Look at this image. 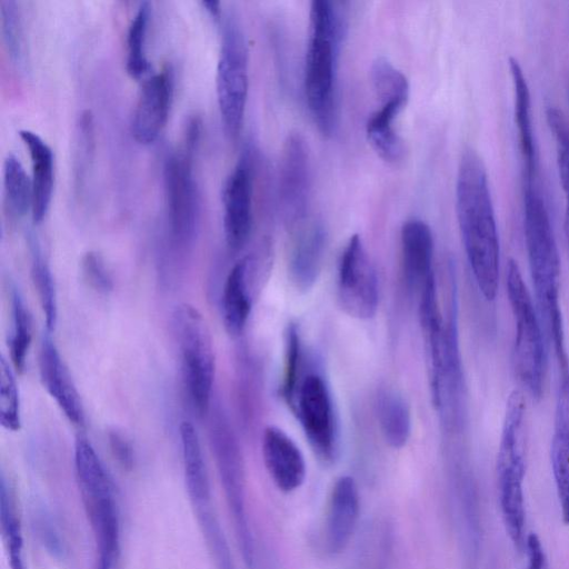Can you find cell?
<instances>
[{
  "label": "cell",
  "instance_id": "cell-1",
  "mask_svg": "<svg viewBox=\"0 0 569 569\" xmlns=\"http://www.w3.org/2000/svg\"><path fill=\"white\" fill-rule=\"evenodd\" d=\"M456 212L477 287L486 300H493L500 270L498 229L486 167L471 148L462 152L458 164Z\"/></svg>",
  "mask_w": 569,
  "mask_h": 569
},
{
  "label": "cell",
  "instance_id": "cell-2",
  "mask_svg": "<svg viewBox=\"0 0 569 569\" xmlns=\"http://www.w3.org/2000/svg\"><path fill=\"white\" fill-rule=\"evenodd\" d=\"M523 230L537 310L558 362L568 360L560 308V257L538 183L523 184Z\"/></svg>",
  "mask_w": 569,
  "mask_h": 569
},
{
  "label": "cell",
  "instance_id": "cell-3",
  "mask_svg": "<svg viewBox=\"0 0 569 569\" xmlns=\"http://www.w3.org/2000/svg\"><path fill=\"white\" fill-rule=\"evenodd\" d=\"M345 30V16L336 2H311L303 88L311 118L323 136H331L338 124L337 70Z\"/></svg>",
  "mask_w": 569,
  "mask_h": 569
},
{
  "label": "cell",
  "instance_id": "cell-4",
  "mask_svg": "<svg viewBox=\"0 0 569 569\" xmlns=\"http://www.w3.org/2000/svg\"><path fill=\"white\" fill-rule=\"evenodd\" d=\"M527 448V405L520 390L507 400L496 471L500 510L510 540L518 550L525 549L526 508L523 480Z\"/></svg>",
  "mask_w": 569,
  "mask_h": 569
},
{
  "label": "cell",
  "instance_id": "cell-5",
  "mask_svg": "<svg viewBox=\"0 0 569 569\" xmlns=\"http://www.w3.org/2000/svg\"><path fill=\"white\" fill-rule=\"evenodd\" d=\"M77 481L96 539V569H117L120 556V519L113 482L90 441L78 437L74 446Z\"/></svg>",
  "mask_w": 569,
  "mask_h": 569
},
{
  "label": "cell",
  "instance_id": "cell-6",
  "mask_svg": "<svg viewBox=\"0 0 569 569\" xmlns=\"http://www.w3.org/2000/svg\"><path fill=\"white\" fill-rule=\"evenodd\" d=\"M506 287L516 326L515 371L528 393L539 399L543 392L547 362L542 323L515 260L507 264Z\"/></svg>",
  "mask_w": 569,
  "mask_h": 569
},
{
  "label": "cell",
  "instance_id": "cell-7",
  "mask_svg": "<svg viewBox=\"0 0 569 569\" xmlns=\"http://www.w3.org/2000/svg\"><path fill=\"white\" fill-rule=\"evenodd\" d=\"M174 327L181 353L183 385L192 409L201 417L209 411L214 380L210 331L203 316L189 305L177 310Z\"/></svg>",
  "mask_w": 569,
  "mask_h": 569
},
{
  "label": "cell",
  "instance_id": "cell-8",
  "mask_svg": "<svg viewBox=\"0 0 569 569\" xmlns=\"http://www.w3.org/2000/svg\"><path fill=\"white\" fill-rule=\"evenodd\" d=\"M248 46L233 14L222 23V40L217 64L216 91L224 131L236 139L242 128L248 98Z\"/></svg>",
  "mask_w": 569,
  "mask_h": 569
},
{
  "label": "cell",
  "instance_id": "cell-9",
  "mask_svg": "<svg viewBox=\"0 0 569 569\" xmlns=\"http://www.w3.org/2000/svg\"><path fill=\"white\" fill-rule=\"evenodd\" d=\"M209 438L224 497L232 515L242 557L251 567L252 539L246 512V478L242 453L237 437L221 411L211 416Z\"/></svg>",
  "mask_w": 569,
  "mask_h": 569
},
{
  "label": "cell",
  "instance_id": "cell-10",
  "mask_svg": "<svg viewBox=\"0 0 569 569\" xmlns=\"http://www.w3.org/2000/svg\"><path fill=\"white\" fill-rule=\"evenodd\" d=\"M192 153L183 148L182 151L170 154L163 168L169 230L172 241L178 247H186L192 242L199 220Z\"/></svg>",
  "mask_w": 569,
  "mask_h": 569
},
{
  "label": "cell",
  "instance_id": "cell-11",
  "mask_svg": "<svg viewBox=\"0 0 569 569\" xmlns=\"http://www.w3.org/2000/svg\"><path fill=\"white\" fill-rule=\"evenodd\" d=\"M293 412L315 455L331 463L337 455V428L331 395L320 375L312 372L302 379Z\"/></svg>",
  "mask_w": 569,
  "mask_h": 569
},
{
  "label": "cell",
  "instance_id": "cell-12",
  "mask_svg": "<svg viewBox=\"0 0 569 569\" xmlns=\"http://www.w3.org/2000/svg\"><path fill=\"white\" fill-rule=\"evenodd\" d=\"M338 299L350 317L369 319L378 308V280L373 264L358 234L346 244L338 267Z\"/></svg>",
  "mask_w": 569,
  "mask_h": 569
},
{
  "label": "cell",
  "instance_id": "cell-13",
  "mask_svg": "<svg viewBox=\"0 0 569 569\" xmlns=\"http://www.w3.org/2000/svg\"><path fill=\"white\" fill-rule=\"evenodd\" d=\"M310 158L308 146L299 133L284 141L279 166V198L291 227L308 219L310 200Z\"/></svg>",
  "mask_w": 569,
  "mask_h": 569
},
{
  "label": "cell",
  "instance_id": "cell-14",
  "mask_svg": "<svg viewBox=\"0 0 569 569\" xmlns=\"http://www.w3.org/2000/svg\"><path fill=\"white\" fill-rule=\"evenodd\" d=\"M253 178L250 157L243 154L227 177L222 189L223 232L231 250L241 249L252 228Z\"/></svg>",
  "mask_w": 569,
  "mask_h": 569
},
{
  "label": "cell",
  "instance_id": "cell-15",
  "mask_svg": "<svg viewBox=\"0 0 569 569\" xmlns=\"http://www.w3.org/2000/svg\"><path fill=\"white\" fill-rule=\"evenodd\" d=\"M173 93V78L166 68L147 78L133 110L131 132L142 144L152 143L164 128Z\"/></svg>",
  "mask_w": 569,
  "mask_h": 569
},
{
  "label": "cell",
  "instance_id": "cell-16",
  "mask_svg": "<svg viewBox=\"0 0 569 569\" xmlns=\"http://www.w3.org/2000/svg\"><path fill=\"white\" fill-rule=\"evenodd\" d=\"M323 543L331 555L340 553L348 546L358 523L360 496L355 479L339 477L329 493Z\"/></svg>",
  "mask_w": 569,
  "mask_h": 569
},
{
  "label": "cell",
  "instance_id": "cell-17",
  "mask_svg": "<svg viewBox=\"0 0 569 569\" xmlns=\"http://www.w3.org/2000/svg\"><path fill=\"white\" fill-rule=\"evenodd\" d=\"M261 448L264 467L276 487L284 493L299 489L307 467L296 442L280 428L269 426L263 431Z\"/></svg>",
  "mask_w": 569,
  "mask_h": 569
},
{
  "label": "cell",
  "instance_id": "cell-18",
  "mask_svg": "<svg viewBox=\"0 0 569 569\" xmlns=\"http://www.w3.org/2000/svg\"><path fill=\"white\" fill-rule=\"evenodd\" d=\"M559 370L550 459L561 518L569 525V366Z\"/></svg>",
  "mask_w": 569,
  "mask_h": 569
},
{
  "label": "cell",
  "instance_id": "cell-19",
  "mask_svg": "<svg viewBox=\"0 0 569 569\" xmlns=\"http://www.w3.org/2000/svg\"><path fill=\"white\" fill-rule=\"evenodd\" d=\"M508 64L513 88V116L521 158L522 182L523 184L535 183L538 178V154L531 118L530 90L519 61L510 57Z\"/></svg>",
  "mask_w": 569,
  "mask_h": 569
},
{
  "label": "cell",
  "instance_id": "cell-20",
  "mask_svg": "<svg viewBox=\"0 0 569 569\" xmlns=\"http://www.w3.org/2000/svg\"><path fill=\"white\" fill-rule=\"evenodd\" d=\"M326 246V230L320 222L309 219L293 227L289 254V274L301 291L310 289L320 272Z\"/></svg>",
  "mask_w": 569,
  "mask_h": 569
},
{
  "label": "cell",
  "instance_id": "cell-21",
  "mask_svg": "<svg viewBox=\"0 0 569 569\" xmlns=\"http://www.w3.org/2000/svg\"><path fill=\"white\" fill-rule=\"evenodd\" d=\"M41 381L64 416L74 425H82L84 412L80 396L61 356L49 336L41 342L39 356Z\"/></svg>",
  "mask_w": 569,
  "mask_h": 569
},
{
  "label": "cell",
  "instance_id": "cell-22",
  "mask_svg": "<svg viewBox=\"0 0 569 569\" xmlns=\"http://www.w3.org/2000/svg\"><path fill=\"white\" fill-rule=\"evenodd\" d=\"M402 272L410 290H421L435 276L433 237L430 227L420 219L407 220L400 231Z\"/></svg>",
  "mask_w": 569,
  "mask_h": 569
},
{
  "label": "cell",
  "instance_id": "cell-23",
  "mask_svg": "<svg viewBox=\"0 0 569 569\" xmlns=\"http://www.w3.org/2000/svg\"><path fill=\"white\" fill-rule=\"evenodd\" d=\"M19 134L28 148L31 159V214L33 221L39 223L46 217L52 199L54 182L53 152L38 133L24 129L20 130Z\"/></svg>",
  "mask_w": 569,
  "mask_h": 569
},
{
  "label": "cell",
  "instance_id": "cell-24",
  "mask_svg": "<svg viewBox=\"0 0 569 569\" xmlns=\"http://www.w3.org/2000/svg\"><path fill=\"white\" fill-rule=\"evenodd\" d=\"M187 491L196 511L211 508L209 476L197 430L189 421L179 427Z\"/></svg>",
  "mask_w": 569,
  "mask_h": 569
},
{
  "label": "cell",
  "instance_id": "cell-25",
  "mask_svg": "<svg viewBox=\"0 0 569 569\" xmlns=\"http://www.w3.org/2000/svg\"><path fill=\"white\" fill-rule=\"evenodd\" d=\"M249 264L248 258L239 260L229 271L223 284L222 319L227 332L233 337L242 332L251 312Z\"/></svg>",
  "mask_w": 569,
  "mask_h": 569
},
{
  "label": "cell",
  "instance_id": "cell-26",
  "mask_svg": "<svg viewBox=\"0 0 569 569\" xmlns=\"http://www.w3.org/2000/svg\"><path fill=\"white\" fill-rule=\"evenodd\" d=\"M406 104L380 103L366 123V136L377 154L389 163H398L405 156V144L396 130L395 121Z\"/></svg>",
  "mask_w": 569,
  "mask_h": 569
},
{
  "label": "cell",
  "instance_id": "cell-27",
  "mask_svg": "<svg viewBox=\"0 0 569 569\" xmlns=\"http://www.w3.org/2000/svg\"><path fill=\"white\" fill-rule=\"evenodd\" d=\"M378 421L386 442L400 449L411 435V412L407 401L395 391H385L378 398Z\"/></svg>",
  "mask_w": 569,
  "mask_h": 569
},
{
  "label": "cell",
  "instance_id": "cell-28",
  "mask_svg": "<svg viewBox=\"0 0 569 569\" xmlns=\"http://www.w3.org/2000/svg\"><path fill=\"white\" fill-rule=\"evenodd\" d=\"M0 523L11 569H26L21 521L14 495L3 475L0 485Z\"/></svg>",
  "mask_w": 569,
  "mask_h": 569
},
{
  "label": "cell",
  "instance_id": "cell-29",
  "mask_svg": "<svg viewBox=\"0 0 569 569\" xmlns=\"http://www.w3.org/2000/svg\"><path fill=\"white\" fill-rule=\"evenodd\" d=\"M3 187L10 211L22 217L32 209V182L20 159L9 153L3 162Z\"/></svg>",
  "mask_w": 569,
  "mask_h": 569
},
{
  "label": "cell",
  "instance_id": "cell-30",
  "mask_svg": "<svg viewBox=\"0 0 569 569\" xmlns=\"http://www.w3.org/2000/svg\"><path fill=\"white\" fill-rule=\"evenodd\" d=\"M150 11V3L147 1L141 2L128 29L126 68L128 73L134 79H140L150 69L146 54V38Z\"/></svg>",
  "mask_w": 569,
  "mask_h": 569
},
{
  "label": "cell",
  "instance_id": "cell-31",
  "mask_svg": "<svg viewBox=\"0 0 569 569\" xmlns=\"http://www.w3.org/2000/svg\"><path fill=\"white\" fill-rule=\"evenodd\" d=\"M370 78L379 103L397 101L407 104L410 86L405 73L387 58H377L370 68Z\"/></svg>",
  "mask_w": 569,
  "mask_h": 569
},
{
  "label": "cell",
  "instance_id": "cell-32",
  "mask_svg": "<svg viewBox=\"0 0 569 569\" xmlns=\"http://www.w3.org/2000/svg\"><path fill=\"white\" fill-rule=\"evenodd\" d=\"M547 123L556 144L560 183L565 193V236L569 251V126L563 113L553 107L546 111Z\"/></svg>",
  "mask_w": 569,
  "mask_h": 569
},
{
  "label": "cell",
  "instance_id": "cell-33",
  "mask_svg": "<svg viewBox=\"0 0 569 569\" xmlns=\"http://www.w3.org/2000/svg\"><path fill=\"white\" fill-rule=\"evenodd\" d=\"M12 328L9 338L10 360L13 368L22 372L32 339L31 315L20 293L14 290L11 297Z\"/></svg>",
  "mask_w": 569,
  "mask_h": 569
},
{
  "label": "cell",
  "instance_id": "cell-34",
  "mask_svg": "<svg viewBox=\"0 0 569 569\" xmlns=\"http://www.w3.org/2000/svg\"><path fill=\"white\" fill-rule=\"evenodd\" d=\"M32 263L31 278L44 316L48 331H52L57 323L58 306L57 293L51 270L43 259L36 241L31 243Z\"/></svg>",
  "mask_w": 569,
  "mask_h": 569
},
{
  "label": "cell",
  "instance_id": "cell-35",
  "mask_svg": "<svg viewBox=\"0 0 569 569\" xmlns=\"http://www.w3.org/2000/svg\"><path fill=\"white\" fill-rule=\"evenodd\" d=\"M301 359V343L296 323H289L284 332V365L280 393L292 411L299 388V368Z\"/></svg>",
  "mask_w": 569,
  "mask_h": 569
},
{
  "label": "cell",
  "instance_id": "cell-36",
  "mask_svg": "<svg viewBox=\"0 0 569 569\" xmlns=\"http://www.w3.org/2000/svg\"><path fill=\"white\" fill-rule=\"evenodd\" d=\"M0 422L10 431L21 426L20 398L14 373L2 356L0 360Z\"/></svg>",
  "mask_w": 569,
  "mask_h": 569
},
{
  "label": "cell",
  "instance_id": "cell-37",
  "mask_svg": "<svg viewBox=\"0 0 569 569\" xmlns=\"http://www.w3.org/2000/svg\"><path fill=\"white\" fill-rule=\"evenodd\" d=\"M1 32L10 58L17 64L24 61V38L20 13L16 1H1Z\"/></svg>",
  "mask_w": 569,
  "mask_h": 569
},
{
  "label": "cell",
  "instance_id": "cell-38",
  "mask_svg": "<svg viewBox=\"0 0 569 569\" xmlns=\"http://www.w3.org/2000/svg\"><path fill=\"white\" fill-rule=\"evenodd\" d=\"M81 272L88 286L96 291L107 293L112 290V277L98 252L88 251L82 257Z\"/></svg>",
  "mask_w": 569,
  "mask_h": 569
},
{
  "label": "cell",
  "instance_id": "cell-39",
  "mask_svg": "<svg viewBox=\"0 0 569 569\" xmlns=\"http://www.w3.org/2000/svg\"><path fill=\"white\" fill-rule=\"evenodd\" d=\"M108 439L114 459L123 469L130 470L134 462V452L130 441L117 430L109 431Z\"/></svg>",
  "mask_w": 569,
  "mask_h": 569
},
{
  "label": "cell",
  "instance_id": "cell-40",
  "mask_svg": "<svg viewBox=\"0 0 569 569\" xmlns=\"http://www.w3.org/2000/svg\"><path fill=\"white\" fill-rule=\"evenodd\" d=\"M525 551L528 559L527 569H547V559L540 539L536 533L526 538Z\"/></svg>",
  "mask_w": 569,
  "mask_h": 569
},
{
  "label": "cell",
  "instance_id": "cell-41",
  "mask_svg": "<svg viewBox=\"0 0 569 569\" xmlns=\"http://www.w3.org/2000/svg\"><path fill=\"white\" fill-rule=\"evenodd\" d=\"M202 6L216 19H221V9L219 1H203Z\"/></svg>",
  "mask_w": 569,
  "mask_h": 569
}]
</instances>
